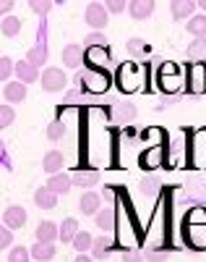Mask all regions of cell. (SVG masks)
<instances>
[{
	"mask_svg": "<svg viewBox=\"0 0 206 262\" xmlns=\"http://www.w3.org/2000/svg\"><path fill=\"white\" fill-rule=\"evenodd\" d=\"M76 84H79V90H86V92H107V86H110V76L99 69L94 71H79L76 74Z\"/></svg>",
	"mask_w": 206,
	"mask_h": 262,
	"instance_id": "obj_1",
	"label": "cell"
},
{
	"mask_svg": "<svg viewBox=\"0 0 206 262\" xmlns=\"http://www.w3.org/2000/svg\"><path fill=\"white\" fill-rule=\"evenodd\" d=\"M139 79H141V71H139V66H136V63H123L118 69V84H120V90H125V92L139 90V86H141Z\"/></svg>",
	"mask_w": 206,
	"mask_h": 262,
	"instance_id": "obj_2",
	"label": "cell"
},
{
	"mask_svg": "<svg viewBox=\"0 0 206 262\" xmlns=\"http://www.w3.org/2000/svg\"><path fill=\"white\" fill-rule=\"evenodd\" d=\"M188 92L191 95H203L206 92V63H191L188 66Z\"/></svg>",
	"mask_w": 206,
	"mask_h": 262,
	"instance_id": "obj_3",
	"label": "cell"
},
{
	"mask_svg": "<svg viewBox=\"0 0 206 262\" xmlns=\"http://www.w3.org/2000/svg\"><path fill=\"white\" fill-rule=\"evenodd\" d=\"M84 16H86V24L91 29H97V32H102L107 27V21H110V11L105 8V3H89Z\"/></svg>",
	"mask_w": 206,
	"mask_h": 262,
	"instance_id": "obj_4",
	"label": "cell"
},
{
	"mask_svg": "<svg viewBox=\"0 0 206 262\" xmlns=\"http://www.w3.org/2000/svg\"><path fill=\"white\" fill-rule=\"evenodd\" d=\"M39 81H42V90L44 92H63L65 84H68V76L60 69H44Z\"/></svg>",
	"mask_w": 206,
	"mask_h": 262,
	"instance_id": "obj_5",
	"label": "cell"
},
{
	"mask_svg": "<svg viewBox=\"0 0 206 262\" xmlns=\"http://www.w3.org/2000/svg\"><path fill=\"white\" fill-rule=\"evenodd\" d=\"M24 223H27V210L21 207V205H8V207L3 210V226H6V228L18 231Z\"/></svg>",
	"mask_w": 206,
	"mask_h": 262,
	"instance_id": "obj_6",
	"label": "cell"
},
{
	"mask_svg": "<svg viewBox=\"0 0 206 262\" xmlns=\"http://www.w3.org/2000/svg\"><path fill=\"white\" fill-rule=\"evenodd\" d=\"M47 189L53 194L63 196V194H68V191L73 189V176H71V173H65V170H60V173H55V176L47 179Z\"/></svg>",
	"mask_w": 206,
	"mask_h": 262,
	"instance_id": "obj_7",
	"label": "cell"
},
{
	"mask_svg": "<svg viewBox=\"0 0 206 262\" xmlns=\"http://www.w3.org/2000/svg\"><path fill=\"white\" fill-rule=\"evenodd\" d=\"M159 86L167 92H175L180 86V79H177V66L175 63H165L162 69H159Z\"/></svg>",
	"mask_w": 206,
	"mask_h": 262,
	"instance_id": "obj_8",
	"label": "cell"
},
{
	"mask_svg": "<svg viewBox=\"0 0 206 262\" xmlns=\"http://www.w3.org/2000/svg\"><path fill=\"white\" fill-rule=\"evenodd\" d=\"M3 100H6L8 105L24 102V100H27V84H21V81H6V84H3Z\"/></svg>",
	"mask_w": 206,
	"mask_h": 262,
	"instance_id": "obj_9",
	"label": "cell"
},
{
	"mask_svg": "<svg viewBox=\"0 0 206 262\" xmlns=\"http://www.w3.org/2000/svg\"><path fill=\"white\" fill-rule=\"evenodd\" d=\"M60 238V226L53 223V221H42L37 226V242L39 244H55Z\"/></svg>",
	"mask_w": 206,
	"mask_h": 262,
	"instance_id": "obj_10",
	"label": "cell"
},
{
	"mask_svg": "<svg viewBox=\"0 0 206 262\" xmlns=\"http://www.w3.org/2000/svg\"><path fill=\"white\" fill-rule=\"evenodd\" d=\"M128 13L136 21H146L154 13V0H131V3H128Z\"/></svg>",
	"mask_w": 206,
	"mask_h": 262,
	"instance_id": "obj_11",
	"label": "cell"
},
{
	"mask_svg": "<svg viewBox=\"0 0 206 262\" xmlns=\"http://www.w3.org/2000/svg\"><path fill=\"white\" fill-rule=\"evenodd\" d=\"M196 6L198 3H193V0H172L170 3V13H172V18L175 21H183V18H193L196 16Z\"/></svg>",
	"mask_w": 206,
	"mask_h": 262,
	"instance_id": "obj_12",
	"label": "cell"
},
{
	"mask_svg": "<svg viewBox=\"0 0 206 262\" xmlns=\"http://www.w3.org/2000/svg\"><path fill=\"white\" fill-rule=\"evenodd\" d=\"M79 210H81V215H97L102 210V196L97 191H86L79 200Z\"/></svg>",
	"mask_w": 206,
	"mask_h": 262,
	"instance_id": "obj_13",
	"label": "cell"
},
{
	"mask_svg": "<svg viewBox=\"0 0 206 262\" xmlns=\"http://www.w3.org/2000/svg\"><path fill=\"white\" fill-rule=\"evenodd\" d=\"M39 69H34V66L29 60H18L16 63V81L21 84H32V81H39Z\"/></svg>",
	"mask_w": 206,
	"mask_h": 262,
	"instance_id": "obj_14",
	"label": "cell"
},
{
	"mask_svg": "<svg viewBox=\"0 0 206 262\" xmlns=\"http://www.w3.org/2000/svg\"><path fill=\"white\" fill-rule=\"evenodd\" d=\"M63 163H65V158H63L60 149H50V152H44V158H42V168L47 170L50 176H55V173L63 170Z\"/></svg>",
	"mask_w": 206,
	"mask_h": 262,
	"instance_id": "obj_15",
	"label": "cell"
},
{
	"mask_svg": "<svg viewBox=\"0 0 206 262\" xmlns=\"http://www.w3.org/2000/svg\"><path fill=\"white\" fill-rule=\"evenodd\" d=\"M84 58H86V50H81V45H65L63 48V63L68 69H79Z\"/></svg>",
	"mask_w": 206,
	"mask_h": 262,
	"instance_id": "obj_16",
	"label": "cell"
},
{
	"mask_svg": "<svg viewBox=\"0 0 206 262\" xmlns=\"http://www.w3.org/2000/svg\"><path fill=\"white\" fill-rule=\"evenodd\" d=\"M162 158H165V149H162V144H154L151 149H144L141 152V168H157L159 163H162Z\"/></svg>",
	"mask_w": 206,
	"mask_h": 262,
	"instance_id": "obj_17",
	"label": "cell"
},
{
	"mask_svg": "<svg viewBox=\"0 0 206 262\" xmlns=\"http://www.w3.org/2000/svg\"><path fill=\"white\" fill-rule=\"evenodd\" d=\"M99 170H76L73 173V186H84V189H91V186H97L99 184Z\"/></svg>",
	"mask_w": 206,
	"mask_h": 262,
	"instance_id": "obj_18",
	"label": "cell"
},
{
	"mask_svg": "<svg viewBox=\"0 0 206 262\" xmlns=\"http://www.w3.org/2000/svg\"><path fill=\"white\" fill-rule=\"evenodd\" d=\"M34 205L42 207V210H53V207L58 205V194H53L47 186H39V189L34 191Z\"/></svg>",
	"mask_w": 206,
	"mask_h": 262,
	"instance_id": "obj_19",
	"label": "cell"
},
{
	"mask_svg": "<svg viewBox=\"0 0 206 262\" xmlns=\"http://www.w3.org/2000/svg\"><path fill=\"white\" fill-rule=\"evenodd\" d=\"M79 221L76 217H65V221L60 223V242L63 244H73V238L79 236Z\"/></svg>",
	"mask_w": 206,
	"mask_h": 262,
	"instance_id": "obj_20",
	"label": "cell"
},
{
	"mask_svg": "<svg viewBox=\"0 0 206 262\" xmlns=\"http://www.w3.org/2000/svg\"><path fill=\"white\" fill-rule=\"evenodd\" d=\"M112 238L110 236H99V238H94V247H91V257L94 259H107L110 254H112Z\"/></svg>",
	"mask_w": 206,
	"mask_h": 262,
	"instance_id": "obj_21",
	"label": "cell"
},
{
	"mask_svg": "<svg viewBox=\"0 0 206 262\" xmlns=\"http://www.w3.org/2000/svg\"><path fill=\"white\" fill-rule=\"evenodd\" d=\"M186 55L191 58V63H203L206 60V37L193 39L188 45V50H186Z\"/></svg>",
	"mask_w": 206,
	"mask_h": 262,
	"instance_id": "obj_22",
	"label": "cell"
},
{
	"mask_svg": "<svg viewBox=\"0 0 206 262\" xmlns=\"http://www.w3.org/2000/svg\"><path fill=\"white\" fill-rule=\"evenodd\" d=\"M94 223H97V228L99 231H112L115 228V210H110V207H102L97 215H94Z\"/></svg>",
	"mask_w": 206,
	"mask_h": 262,
	"instance_id": "obj_23",
	"label": "cell"
},
{
	"mask_svg": "<svg viewBox=\"0 0 206 262\" xmlns=\"http://www.w3.org/2000/svg\"><path fill=\"white\" fill-rule=\"evenodd\" d=\"M186 29H188V34H193V39L206 37V13H196L193 18H188Z\"/></svg>",
	"mask_w": 206,
	"mask_h": 262,
	"instance_id": "obj_24",
	"label": "cell"
},
{
	"mask_svg": "<svg viewBox=\"0 0 206 262\" xmlns=\"http://www.w3.org/2000/svg\"><path fill=\"white\" fill-rule=\"evenodd\" d=\"M29 252H32V259H37V262H50V259L58 254L55 244H39V242H37Z\"/></svg>",
	"mask_w": 206,
	"mask_h": 262,
	"instance_id": "obj_25",
	"label": "cell"
},
{
	"mask_svg": "<svg viewBox=\"0 0 206 262\" xmlns=\"http://www.w3.org/2000/svg\"><path fill=\"white\" fill-rule=\"evenodd\" d=\"M0 32H3V37H18L21 32V18L18 16H3V21H0Z\"/></svg>",
	"mask_w": 206,
	"mask_h": 262,
	"instance_id": "obj_26",
	"label": "cell"
},
{
	"mask_svg": "<svg viewBox=\"0 0 206 262\" xmlns=\"http://www.w3.org/2000/svg\"><path fill=\"white\" fill-rule=\"evenodd\" d=\"M91 247H94V236H91L89 231H81L76 238H73V249L79 254H91Z\"/></svg>",
	"mask_w": 206,
	"mask_h": 262,
	"instance_id": "obj_27",
	"label": "cell"
},
{
	"mask_svg": "<svg viewBox=\"0 0 206 262\" xmlns=\"http://www.w3.org/2000/svg\"><path fill=\"white\" fill-rule=\"evenodd\" d=\"M44 134H47L50 142H60V139L65 137V123H63V121H50L47 128H44Z\"/></svg>",
	"mask_w": 206,
	"mask_h": 262,
	"instance_id": "obj_28",
	"label": "cell"
},
{
	"mask_svg": "<svg viewBox=\"0 0 206 262\" xmlns=\"http://www.w3.org/2000/svg\"><path fill=\"white\" fill-rule=\"evenodd\" d=\"M196 155H193V163H206V131H198L196 134Z\"/></svg>",
	"mask_w": 206,
	"mask_h": 262,
	"instance_id": "obj_29",
	"label": "cell"
},
{
	"mask_svg": "<svg viewBox=\"0 0 206 262\" xmlns=\"http://www.w3.org/2000/svg\"><path fill=\"white\" fill-rule=\"evenodd\" d=\"M125 50H128L133 58H139V55H144L149 48H146V42H144V39H139V37H131V39L125 42Z\"/></svg>",
	"mask_w": 206,
	"mask_h": 262,
	"instance_id": "obj_30",
	"label": "cell"
},
{
	"mask_svg": "<svg viewBox=\"0 0 206 262\" xmlns=\"http://www.w3.org/2000/svg\"><path fill=\"white\" fill-rule=\"evenodd\" d=\"M27 60L34 66V69H39V66H44V60H47V50H44L42 45H37V48H32V50H29Z\"/></svg>",
	"mask_w": 206,
	"mask_h": 262,
	"instance_id": "obj_31",
	"label": "cell"
},
{
	"mask_svg": "<svg viewBox=\"0 0 206 262\" xmlns=\"http://www.w3.org/2000/svg\"><path fill=\"white\" fill-rule=\"evenodd\" d=\"M8 262H32V252L27 247H13L8 252Z\"/></svg>",
	"mask_w": 206,
	"mask_h": 262,
	"instance_id": "obj_32",
	"label": "cell"
},
{
	"mask_svg": "<svg viewBox=\"0 0 206 262\" xmlns=\"http://www.w3.org/2000/svg\"><path fill=\"white\" fill-rule=\"evenodd\" d=\"M13 121H16V113H13V105L3 102V105H0V126H3V128H8V126H11Z\"/></svg>",
	"mask_w": 206,
	"mask_h": 262,
	"instance_id": "obj_33",
	"label": "cell"
},
{
	"mask_svg": "<svg viewBox=\"0 0 206 262\" xmlns=\"http://www.w3.org/2000/svg\"><path fill=\"white\" fill-rule=\"evenodd\" d=\"M105 45H107V37H105L102 32L86 34V50H89V48H105Z\"/></svg>",
	"mask_w": 206,
	"mask_h": 262,
	"instance_id": "obj_34",
	"label": "cell"
},
{
	"mask_svg": "<svg viewBox=\"0 0 206 262\" xmlns=\"http://www.w3.org/2000/svg\"><path fill=\"white\" fill-rule=\"evenodd\" d=\"M86 58H89L91 63H105V60L110 58V53H107V48H102V50H99V48H89V50H86Z\"/></svg>",
	"mask_w": 206,
	"mask_h": 262,
	"instance_id": "obj_35",
	"label": "cell"
},
{
	"mask_svg": "<svg viewBox=\"0 0 206 262\" xmlns=\"http://www.w3.org/2000/svg\"><path fill=\"white\" fill-rule=\"evenodd\" d=\"M16 71V66H13V60L8 58V55H3L0 58V79H11V74Z\"/></svg>",
	"mask_w": 206,
	"mask_h": 262,
	"instance_id": "obj_36",
	"label": "cell"
},
{
	"mask_svg": "<svg viewBox=\"0 0 206 262\" xmlns=\"http://www.w3.org/2000/svg\"><path fill=\"white\" fill-rule=\"evenodd\" d=\"M0 244H3V249H13V231L11 228H0Z\"/></svg>",
	"mask_w": 206,
	"mask_h": 262,
	"instance_id": "obj_37",
	"label": "cell"
},
{
	"mask_svg": "<svg viewBox=\"0 0 206 262\" xmlns=\"http://www.w3.org/2000/svg\"><path fill=\"white\" fill-rule=\"evenodd\" d=\"M29 8H32L37 16H44V13H47V11L53 8V3H47V0H42V3H39V0H32V3H29Z\"/></svg>",
	"mask_w": 206,
	"mask_h": 262,
	"instance_id": "obj_38",
	"label": "cell"
},
{
	"mask_svg": "<svg viewBox=\"0 0 206 262\" xmlns=\"http://www.w3.org/2000/svg\"><path fill=\"white\" fill-rule=\"evenodd\" d=\"M115 116H118V118H133L136 111H133V105L125 102V105H118V107H115Z\"/></svg>",
	"mask_w": 206,
	"mask_h": 262,
	"instance_id": "obj_39",
	"label": "cell"
},
{
	"mask_svg": "<svg viewBox=\"0 0 206 262\" xmlns=\"http://www.w3.org/2000/svg\"><path fill=\"white\" fill-rule=\"evenodd\" d=\"M105 8H107L110 13H120V11H123V8H128V6L123 3V0H107Z\"/></svg>",
	"mask_w": 206,
	"mask_h": 262,
	"instance_id": "obj_40",
	"label": "cell"
},
{
	"mask_svg": "<svg viewBox=\"0 0 206 262\" xmlns=\"http://www.w3.org/2000/svg\"><path fill=\"white\" fill-rule=\"evenodd\" d=\"M73 262H94V257H91V254H79Z\"/></svg>",
	"mask_w": 206,
	"mask_h": 262,
	"instance_id": "obj_41",
	"label": "cell"
},
{
	"mask_svg": "<svg viewBox=\"0 0 206 262\" xmlns=\"http://www.w3.org/2000/svg\"><path fill=\"white\" fill-rule=\"evenodd\" d=\"M11 6H13V3H11V0H3V6H0V8H3V11H6V16H11V13H8V11H11Z\"/></svg>",
	"mask_w": 206,
	"mask_h": 262,
	"instance_id": "obj_42",
	"label": "cell"
},
{
	"mask_svg": "<svg viewBox=\"0 0 206 262\" xmlns=\"http://www.w3.org/2000/svg\"><path fill=\"white\" fill-rule=\"evenodd\" d=\"M198 6H201V8H203V13H206V0H203V3H198Z\"/></svg>",
	"mask_w": 206,
	"mask_h": 262,
	"instance_id": "obj_43",
	"label": "cell"
}]
</instances>
